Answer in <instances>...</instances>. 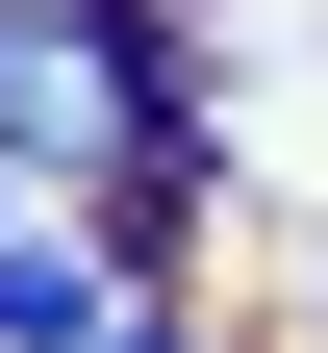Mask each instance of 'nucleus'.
I'll list each match as a JSON object with an SVG mask.
<instances>
[{
    "mask_svg": "<svg viewBox=\"0 0 328 353\" xmlns=\"http://www.w3.org/2000/svg\"><path fill=\"white\" fill-rule=\"evenodd\" d=\"M0 353H102V252H51V228H0Z\"/></svg>",
    "mask_w": 328,
    "mask_h": 353,
    "instance_id": "2",
    "label": "nucleus"
},
{
    "mask_svg": "<svg viewBox=\"0 0 328 353\" xmlns=\"http://www.w3.org/2000/svg\"><path fill=\"white\" fill-rule=\"evenodd\" d=\"M152 126H202V101H177V51L126 0H0V152L26 176H126Z\"/></svg>",
    "mask_w": 328,
    "mask_h": 353,
    "instance_id": "1",
    "label": "nucleus"
},
{
    "mask_svg": "<svg viewBox=\"0 0 328 353\" xmlns=\"http://www.w3.org/2000/svg\"><path fill=\"white\" fill-rule=\"evenodd\" d=\"M102 353H202V328H126V303H102Z\"/></svg>",
    "mask_w": 328,
    "mask_h": 353,
    "instance_id": "3",
    "label": "nucleus"
}]
</instances>
